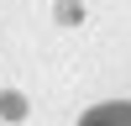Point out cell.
Segmentation results:
<instances>
[{"label": "cell", "mask_w": 131, "mask_h": 126, "mask_svg": "<svg viewBox=\"0 0 131 126\" xmlns=\"http://www.w3.org/2000/svg\"><path fill=\"white\" fill-rule=\"evenodd\" d=\"M79 126H131V105L126 100H110V105H94Z\"/></svg>", "instance_id": "1"}, {"label": "cell", "mask_w": 131, "mask_h": 126, "mask_svg": "<svg viewBox=\"0 0 131 126\" xmlns=\"http://www.w3.org/2000/svg\"><path fill=\"white\" fill-rule=\"evenodd\" d=\"M0 116H5V121H21V116H26V100H21L16 89H5L0 94Z\"/></svg>", "instance_id": "2"}, {"label": "cell", "mask_w": 131, "mask_h": 126, "mask_svg": "<svg viewBox=\"0 0 131 126\" xmlns=\"http://www.w3.org/2000/svg\"><path fill=\"white\" fill-rule=\"evenodd\" d=\"M58 21H63V26H79V21H84V5H79V0H58Z\"/></svg>", "instance_id": "3"}]
</instances>
